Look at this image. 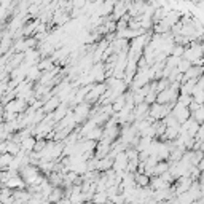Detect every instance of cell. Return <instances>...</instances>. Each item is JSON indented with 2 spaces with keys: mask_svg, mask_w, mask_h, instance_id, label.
Returning a JSON list of instances; mask_svg holds the SVG:
<instances>
[{
  "mask_svg": "<svg viewBox=\"0 0 204 204\" xmlns=\"http://www.w3.org/2000/svg\"><path fill=\"white\" fill-rule=\"evenodd\" d=\"M137 184H142V185H148L150 184V180H148V177L147 175H137Z\"/></svg>",
  "mask_w": 204,
  "mask_h": 204,
  "instance_id": "1",
  "label": "cell"
}]
</instances>
